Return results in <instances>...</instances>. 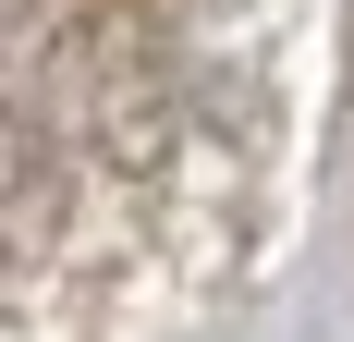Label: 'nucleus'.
I'll use <instances>...</instances> for the list:
<instances>
[{
	"mask_svg": "<svg viewBox=\"0 0 354 342\" xmlns=\"http://www.w3.org/2000/svg\"><path fill=\"white\" fill-rule=\"evenodd\" d=\"M354 196V0H0V342H245Z\"/></svg>",
	"mask_w": 354,
	"mask_h": 342,
	"instance_id": "f257e3e1",
	"label": "nucleus"
}]
</instances>
